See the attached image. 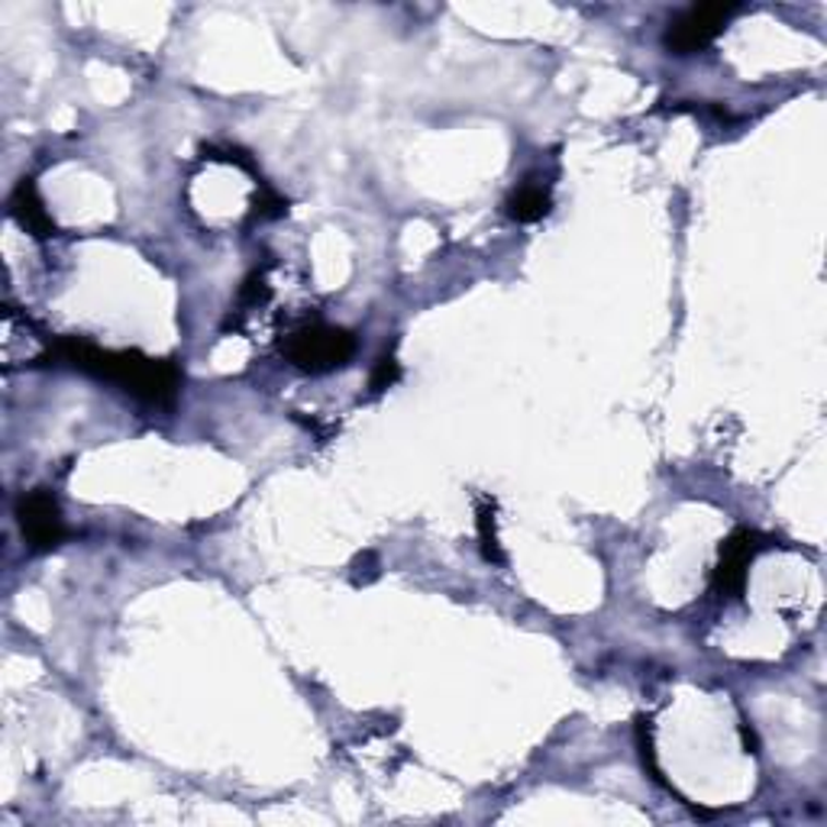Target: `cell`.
Wrapping results in <instances>:
<instances>
[{
    "mask_svg": "<svg viewBox=\"0 0 827 827\" xmlns=\"http://www.w3.org/2000/svg\"><path fill=\"white\" fill-rule=\"evenodd\" d=\"M46 359L66 362L78 372L110 382L149 405H172L182 385V372L172 359H152L139 349H101L81 337L53 340Z\"/></svg>",
    "mask_w": 827,
    "mask_h": 827,
    "instance_id": "6da1fadb",
    "label": "cell"
},
{
    "mask_svg": "<svg viewBox=\"0 0 827 827\" xmlns=\"http://www.w3.org/2000/svg\"><path fill=\"white\" fill-rule=\"evenodd\" d=\"M281 352L294 369L307 375H324L349 365V359L356 356V337L343 327L307 324L281 343Z\"/></svg>",
    "mask_w": 827,
    "mask_h": 827,
    "instance_id": "7a4b0ae2",
    "label": "cell"
},
{
    "mask_svg": "<svg viewBox=\"0 0 827 827\" xmlns=\"http://www.w3.org/2000/svg\"><path fill=\"white\" fill-rule=\"evenodd\" d=\"M734 13H737L734 3H695L666 26L663 46L676 56H695L724 33Z\"/></svg>",
    "mask_w": 827,
    "mask_h": 827,
    "instance_id": "3957f363",
    "label": "cell"
},
{
    "mask_svg": "<svg viewBox=\"0 0 827 827\" xmlns=\"http://www.w3.org/2000/svg\"><path fill=\"white\" fill-rule=\"evenodd\" d=\"M16 521L26 547L36 552H49L66 544L69 527L62 521V508L46 488H33L16 501Z\"/></svg>",
    "mask_w": 827,
    "mask_h": 827,
    "instance_id": "277c9868",
    "label": "cell"
},
{
    "mask_svg": "<svg viewBox=\"0 0 827 827\" xmlns=\"http://www.w3.org/2000/svg\"><path fill=\"white\" fill-rule=\"evenodd\" d=\"M762 534L750 531V527H737L724 544H721V559L714 566L711 585L721 598H741L747 589V569L757 559V552L762 550Z\"/></svg>",
    "mask_w": 827,
    "mask_h": 827,
    "instance_id": "5b68a950",
    "label": "cell"
},
{
    "mask_svg": "<svg viewBox=\"0 0 827 827\" xmlns=\"http://www.w3.org/2000/svg\"><path fill=\"white\" fill-rule=\"evenodd\" d=\"M10 213H13V220H16L26 233H33L36 240L56 236V220H53L49 210L43 207V198H39L33 178H23V182L16 185V191H13V198H10Z\"/></svg>",
    "mask_w": 827,
    "mask_h": 827,
    "instance_id": "8992f818",
    "label": "cell"
},
{
    "mask_svg": "<svg viewBox=\"0 0 827 827\" xmlns=\"http://www.w3.org/2000/svg\"><path fill=\"white\" fill-rule=\"evenodd\" d=\"M552 198H550V188H544V185H521V188H514L511 195H508V201H504V213L511 217V220H517V223H537V220H544L547 213H550Z\"/></svg>",
    "mask_w": 827,
    "mask_h": 827,
    "instance_id": "52a82bcc",
    "label": "cell"
},
{
    "mask_svg": "<svg viewBox=\"0 0 827 827\" xmlns=\"http://www.w3.org/2000/svg\"><path fill=\"white\" fill-rule=\"evenodd\" d=\"M494 501H482L479 511H476V527H479V547H482L485 562H494L501 566L504 562V550H501V540H498V521H494Z\"/></svg>",
    "mask_w": 827,
    "mask_h": 827,
    "instance_id": "ba28073f",
    "label": "cell"
},
{
    "mask_svg": "<svg viewBox=\"0 0 827 827\" xmlns=\"http://www.w3.org/2000/svg\"><path fill=\"white\" fill-rule=\"evenodd\" d=\"M653 721L650 718H637V750H640V759H643V769H650V779L653 782H660L666 792H673V785L663 779V769H660V762H656V750H653V727H650Z\"/></svg>",
    "mask_w": 827,
    "mask_h": 827,
    "instance_id": "9c48e42d",
    "label": "cell"
},
{
    "mask_svg": "<svg viewBox=\"0 0 827 827\" xmlns=\"http://www.w3.org/2000/svg\"><path fill=\"white\" fill-rule=\"evenodd\" d=\"M398 378H401V362L388 352V356H382V359L375 362V369H372V375H369V388H372V395H382V392H388Z\"/></svg>",
    "mask_w": 827,
    "mask_h": 827,
    "instance_id": "30bf717a",
    "label": "cell"
},
{
    "mask_svg": "<svg viewBox=\"0 0 827 827\" xmlns=\"http://www.w3.org/2000/svg\"><path fill=\"white\" fill-rule=\"evenodd\" d=\"M284 210H288L284 198H278L266 182H259V195L253 198V217H259V220H276Z\"/></svg>",
    "mask_w": 827,
    "mask_h": 827,
    "instance_id": "8fae6325",
    "label": "cell"
},
{
    "mask_svg": "<svg viewBox=\"0 0 827 827\" xmlns=\"http://www.w3.org/2000/svg\"><path fill=\"white\" fill-rule=\"evenodd\" d=\"M378 579V556L372 550L359 552L356 559H352V582L356 585H369V582H375Z\"/></svg>",
    "mask_w": 827,
    "mask_h": 827,
    "instance_id": "7c38bea8",
    "label": "cell"
},
{
    "mask_svg": "<svg viewBox=\"0 0 827 827\" xmlns=\"http://www.w3.org/2000/svg\"><path fill=\"white\" fill-rule=\"evenodd\" d=\"M741 737H744V747H747V754H757V734L747 727V724H741Z\"/></svg>",
    "mask_w": 827,
    "mask_h": 827,
    "instance_id": "4fadbf2b",
    "label": "cell"
}]
</instances>
